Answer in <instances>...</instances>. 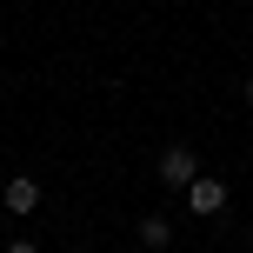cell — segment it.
Instances as JSON below:
<instances>
[{"label": "cell", "mask_w": 253, "mask_h": 253, "mask_svg": "<svg viewBox=\"0 0 253 253\" xmlns=\"http://www.w3.org/2000/svg\"><path fill=\"white\" fill-rule=\"evenodd\" d=\"M187 213H200V220H213V213H227V180H213V173H200L187 187Z\"/></svg>", "instance_id": "obj_1"}, {"label": "cell", "mask_w": 253, "mask_h": 253, "mask_svg": "<svg viewBox=\"0 0 253 253\" xmlns=\"http://www.w3.org/2000/svg\"><path fill=\"white\" fill-rule=\"evenodd\" d=\"M160 180L187 193L193 180H200V160H193V147H167V153H160Z\"/></svg>", "instance_id": "obj_2"}, {"label": "cell", "mask_w": 253, "mask_h": 253, "mask_svg": "<svg viewBox=\"0 0 253 253\" xmlns=\"http://www.w3.org/2000/svg\"><path fill=\"white\" fill-rule=\"evenodd\" d=\"M0 207H7L13 220H27V213H40V180H27V173H13V180H7V193H0Z\"/></svg>", "instance_id": "obj_3"}, {"label": "cell", "mask_w": 253, "mask_h": 253, "mask_svg": "<svg viewBox=\"0 0 253 253\" xmlns=\"http://www.w3.org/2000/svg\"><path fill=\"white\" fill-rule=\"evenodd\" d=\"M140 247H147V253H167V247H173V220H167V213H147V220H140Z\"/></svg>", "instance_id": "obj_4"}, {"label": "cell", "mask_w": 253, "mask_h": 253, "mask_svg": "<svg viewBox=\"0 0 253 253\" xmlns=\"http://www.w3.org/2000/svg\"><path fill=\"white\" fill-rule=\"evenodd\" d=\"M7 253H40V247H34V240H13V247H7Z\"/></svg>", "instance_id": "obj_5"}, {"label": "cell", "mask_w": 253, "mask_h": 253, "mask_svg": "<svg viewBox=\"0 0 253 253\" xmlns=\"http://www.w3.org/2000/svg\"><path fill=\"white\" fill-rule=\"evenodd\" d=\"M247 107H253V80H247Z\"/></svg>", "instance_id": "obj_6"}]
</instances>
